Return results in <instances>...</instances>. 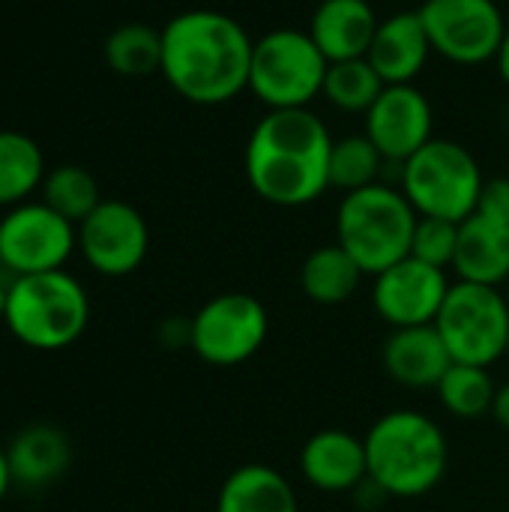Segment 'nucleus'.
I'll list each match as a JSON object with an SVG mask.
<instances>
[{
  "label": "nucleus",
  "instance_id": "obj_1",
  "mask_svg": "<svg viewBox=\"0 0 509 512\" xmlns=\"http://www.w3.org/2000/svg\"><path fill=\"white\" fill-rule=\"evenodd\" d=\"M255 39L216 9H189L162 27V75L195 105H225L249 90Z\"/></svg>",
  "mask_w": 509,
  "mask_h": 512
},
{
  "label": "nucleus",
  "instance_id": "obj_2",
  "mask_svg": "<svg viewBox=\"0 0 509 512\" xmlns=\"http://www.w3.org/2000/svg\"><path fill=\"white\" fill-rule=\"evenodd\" d=\"M333 135L312 108L267 111L243 153V171L258 198L276 207H306L330 189Z\"/></svg>",
  "mask_w": 509,
  "mask_h": 512
},
{
  "label": "nucleus",
  "instance_id": "obj_3",
  "mask_svg": "<svg viewBox=\"0 0 509 512\" xmlns=\"http://www.w3.org/2000/svg\"><path fill=\"white\" fill-rule=\"evenodd\" d=\"M369 480L387 498H423L435 492L450 465L444 429L423 411H390L363 438Z\"/></svg>",
  "mask_w": 509,
  "mask_h": 512
},
{
  "label": "nucleus",
  "instance_id": "obj_4",
  "mask_svg": "<svg viewBox=\"0 0 509 512\" xmlns=\"http://www.w3.org/2000/svg\"><path fill=\"white\" fill-rule=\"evenodd\" d=\"M417 222L420 213L402 189L372 183L342 198L336 213V243L363 267L366 276H378L411 255Z\"/></svg>",
  "mask_w": 509,
  "mask_h": 512
},
{
  "label": "nucleus",
  "instance_id": "obj_5",
  "mask_svg": "<svg viewBox=\"0 0 509 512\" xmlns=\"http://www.w3.org/2000/svg\"><path fill=\"white\" fill-rule=\"evenodd\" d=\"M3 321L21 345L33 351H63L87 330L90 300L84 285L66 270L15 276Z\"/></svg>",
  "mask_w": 509,
  "mask_h": 512
},
{
  "label": "nucleus",
  "instance_id": "obj_6",
  "mask_svg": "<svg viewBox=\"0 0 509 512\" xmlns=\"http://www.w3.org/2000/svg\"><path fill=\"white\" fill-rule=\"evenodd\" d=\"M483 183L471 150L450 138H432L399 165V189L420 216L465 222L477 210Z\"/></svg>",
  "mask_w": 509,
  "mask_h": 512
},
{
  "label": "nucleus",
  "instance_id": "obj_7",
  "mask_svg": "<svg viewBox=\"0 0 509 512\" xmlns=\"http://www.w3.org/2000/svg\"><path fill=\"white\" fill-rule=\"evenodd\" d=\"M330 60L312 42L309 30L279 27L255 39L249 93L267 111L309 108L324 93Z\"/></svg>",
  "mask_w": 509,
  "mask_h": 512
},
{
  "label": "nucleus",
  "instance_id": "obj_8",
  "mask_svg": "<svg viewBox=\"0 0 509 512\" xmlns=\"http://www.w3.org/2000/svg\"><path fill=\"white\" fill-rule=\"evenodd\" d=\"M453 363L489 369L507 357L509 303L501 288L456 282L447 291V300L435 318Z\"/></svg>",
  "mask_w": 509,
  "mask_h": 512
},
{
  "label": "nucleus",
  "instance_id": "obj_9",
  "mask_svg": "<svg viewBox=\"0 0 509 512\" xmlns=\"http://www.w3.org/2000/svg\"><path fill=\"white\" fill-rule=\"evenodd\" d=\"M270 333V315L252 294H219L207 300L192 318V351L219 369L252 360Z\"/></svg>",
  "mask_w": 509,
  "mask_h": 512
},
{
  "label": "nucleus",
  "instance_id": "obj_10",
  "mask_svg": "<svg viewBox=\"0 0 509 512\" xmlns=\"http://www.w3.org/2000/svg\"><path fill=\"white\" fill-rule=\"evenodd\" d=\"M417 12L432 51L459 66L495 60L507 33L504 12L495 0H426Z\"/></svg>",
  "mask_w": 509,
  "mask_h": 512
},
{
  "label": "nucleus",
  "instance_id": "obj_11",
  "mask_svg": "<svg viewBox=\"0 0 509 512\" xmlns=\"http://www.w3.org/2000/svg\"><path fill=\"white\" fill-rule=\"evenodd\" d=\"M78 231L48 204H18L0 219V264L15 276L63 270Z\"/></svg>",
  "mask_w": 509,
  "mask_h": 512
},
{
  "label": "nucleus",
  "instance_id": "obj_12",
  "mask_svg": "<svg viewBox=\"0 0 509 512\" xmlns=\"http://www.w3.org/2000/svg\"><path fill=\"white\" fill-rule=\"evenodd\" d=\"M78 249L84 261L102 276L135 273L150 249L144 216L126 201H102L78 225Z\"/></svg>",
  "mask_w": 509,
  "mask_h": 512
},
{
  "label": "nucleus",
  "instance_id": "obj_13",
  "mask_svg": "<svg viewBox=\"0 0 509 512\" xmlns=\"http://www.w3.org/2000/svg\"><path fill=\"white\" fill-rule=\"evenodd\" d=\"M447 291H450L447 270H438L408 255L375 276L372 306L378 318L387 321L393 330L426 327L435 324L447 300Z\"/></svg>",
  "mask_w": 509,
  "mask_h": 512
},
{
  "label": "nucleus",
  "instance_id": "obj_14",
  "mask_svg": "<svg viewBox=\"0 0 509 512\" xmlns=\"http://www.w3.org/2000/svg\"><path fill=\"white\" fill-rule=\"evenodd\" d=\"M432 105L414 84H390L366 111V135L390 165L408 162L423 150L432 135Z\"/></svg>",
  "mask_w": 509,
  "mask_h": 512
},
{
  "label": "nucleus",
  "instance_id": "obj_15",
  "mask_svg": "<svg viewBox=\"0 0 509 512\" xmlns=\"http://www.w3.org/2000/svg\"><path fill=\"white\" fill-rule=\"evenodd\" d=\"M303 480L324 495L354 492L369 477L363 438L345 429H321L300 450Z\"/></svg>",
  "mask_w": 509,
  "mask_h": 512
},
{
  "label": "nucleus",
  "instance_id": "obj_16",
  "mask_svg": "<svg viewBox=\"0 0 509 512\" xmlns=\"http://www.w3.org/2000/svg\"><path fill=\"white\" fill-rule=\"evenodd\" d=\"M429 54H432V42L420 12L414 9V12H396L378 24L366 60L390 87V84H414Z\"/></svg>",
  "mask_w": 509,
  "mask_h": 512
},
{
  "label": "nucleus",
  "instance_id": "obj_17",
  "mask_svg": "<svg viewBox=\"0 0 509 512\" xmlns=\"http://www.w3.org/2000/svg\"><path fill=\"white\" fill-rule=\"evenodd\" d=\"M381 360L384 372L411 390H435L453 366V357L435 324L393 330L384 342Z\"/></svg>",
  "mask_w": 509,
  "mask_h": 512
},
{
  "label": "nucleus",
  "instance_id": "obj_18",
  "mask_svg": "<svg viewBox=\"0 0 509 512\" xmlns=\"http://www.w3.org/2000/svg\"><path fill=\"white\" fill-rule=\"evenodd\" d=\"M381 18L369 0H321L309 18V36L330 63L369 54Z\"/></svg>",
  "mask_w": 509,
  "mask_h": 512
},
{
  "label": "nucleus",
  "instance_id": "obj_19",
  "mask_svg": "<svg viewBox=\"0 0 509 512\" xmlns=\"http://www.w3.org/2000/svg\"><path fill=\"white\" fill-rule=\"evenodd\" d=\"M453 270L462 282L504 288L509 279V222L474 210L459 225V249Z\"/></svg>",
  "mask_w": 509,
  "mask_h": 512
},
{
  "label": "nucleus",
  "instance_id": "obj_20",
  "mask_svg": "<svg viewBox=\"0 0 509 512\" xmlns=\"http://www.w3.org/2000/svg\"><path fill=\"white\" fill-rule=\"evenodd\" d=\"M69 459V438L54 426H30L6 447L12 483L27 489H42L54 483L69 468Z\"/></svg>",
  "mask_w": 509,
  "mask_h": 512
},
{
  "label": "nucleus",
  "instance_id": "obj_21",
  "mask_svg": "<svg viewBox=\"0 0 509 512\" xmlns=\"http://www.w3.org/2000/svg\"><path fill=\"white\" fill-rule=\"evenodd\" d=\"M216 512H300L297 492L270 465H240L219 489Z\"/></svg>",
  "mask_w": 509,
  "mask_h": 512
},
{
  "label": "nucleus",
  "instance_id": "obj_22",
  "mask_svg": "<svg viewBox=\"0 0 509 512\" xmlns=\"http://www.w3.org/2000/svg\"><path fill=\"white\" fill-rule=\"evenodd\" d=\"M363 276H366L363 267L339 243H333V246L315 249L303 261L300 288L318 306H339V303H348L357 294Z\"/></svg>",
  "mask_w": 509,
  "mask_h": 512
},
{
  "label": "nucleus",
  "instance_id": "obj_23",
  "mask_svg": "<svg viewBox=\"0 0 509 512\" xmlns=\"http://www.w3.org/2000/svg\"><path fill=\"white\" fill-rule=\"evenodd\" d=\"M45 180L39 144L12 129H0V207H18Z\"/></svg>",
  "mask_w": 509,
  "mask_h": 512
},
{
  "label": "nucleus",
  "instance_id": "obj_24",
  "mask_svg": "<svg viewBox=\"0 0 509 512\" xmlns=\"http://www.w3.org/2000/svg\"><path fill=\"white\" fill-rule=\"evenodd\" d=\"M105 63L123 78H144L162 72V30L150 24H120L105 39Z\"/></svg>",
  "mask_w": 509,
  "mask_h": 512
},
{
  "label": "nucleus",
  "instance_id": "obj_25",
  "mask_svg": "<svg viewBox=\"0 0 509 512\" xmlns=\"http://www.w3.org/2000/svg\"><path fill=\"white\" fill-rule=\"evenodd\" d=\"M384 87L387 84L372 69V63L366 57H357V60L330 63L321 96L345 114H363L366 117V111L375 105V99L384 93Z\"/></svg>",
  "mask_w": 509,
  "mask_h": 512
},
{
  "label": "nucleus",
  "instance_id": "obj_26",
  "mask_svg": "<svg viewBox=\"0 0 509 512\" xmlns=\"http://www.w3.org/2000/svg\"><path fill=\"white\" fill-rule=\"evenodd\" d=\"M42 204H48L54 213H60L72 225H81L102 204L99 183L81 165H60L48 171L42 180Z\"/></svg>",
  "mask_w": 509,
  "mask_h": 512
},
{
  "label": "nucleus",
  "instance_id": "obj_27",
  "mask_svg": "<svg viewBox=\"0 0 509 512\" xmlns=\"http://www.w3.org/2000/svg\"><path fill=\"white\" fill-rule=\"evenodd\" d=\"M435 390L441 405L459 420H480L492 414V402L498 393L492 375L483 366H465V363H453Z\"/></svg>",
  "mask_w": 509,
  "mask_h": 512
},
{
  "label": "nucleus",
  "instance_id": "obj_28",
  "mask_svg": "<svg viewBox=\"0 0 509 512\" xmlns=\"http://www.w3.org/2000/svg\"><path fill=\"white\" fill-rule=\"evenodd\" d=\"M387 165L384 153L372 144V138L366 132L360 135H345L339 141H333V153H330V189H342L357 192L366 189L372 183H381V168Z\"/></svg>",
  "mask_w": 509,
  "mask_h": 512
},
{
  "label": "nucleus",
  "instance_id": "obj_29",
  "mask_svg": "<svg viewBox=\"0 0 509 512\" xmlns=\"http://www.w3.org/2000/svg\"><path fill=\"white\" fill-rule=\"evenodd\" d=\"M459 225L462 222L420 216L417 231H414V243H411V255L423 264L438 267V270L453 267L456 249H459Z\"/></svg>",
  "mask_w": 509,
  "mask_h": 512
},
{
  "label": "nucleus",
  "instance_id": "obj_30",
  "mask_svg": "<svg viewBox=\"0 0 509 512\" xmlns=\"http://www.w3.org/2000/svg\"><path fill=\"white\" fill-rule=\"evenodd\" d=\"M477 213H486L492 219L509 222V177H492L483 183Z\"/></svg>",
  "mask_w": 509,
  "mask_h": 512
},
{
  "label": "nucleus",
  "instance_id": "obj_31",
  "mask_svg": "<svg viewBox=\"0 0 509 512\" xmlns=\"http://www.w3.org/2000/svg\"><path fill=\"white\" fill-rule=\"evenodd\" d=\"M492 417H495V423H498L501 429H507L509 432V381L507 384H501V387H498V393H495Z\"/></svg>",
  "mask_w": 509,
  "mask_h": 512
},
{
  "label": "nucleus",
  "instance_id": "obj_32",
  "mask_svg": "<svg viewBox=\"0 0 509 512\" xmlns=\"http://www.w3.org/2000/svg\"><path fill=\"white\" fill-rule=\"evenodd\" d=\"M495 66H498V75H501V81L509 84V24H507V33H504V39H501V48H498V54H495Z\"/></svg>",
  "mask_w": 509,
  "mask_h": 512
},
{
  "label": "nucleus",
  "instance_id": "obj_33",
  "mask_svg": "<svg viewBox=\"0 0 509 512\" xmlns=\"http://www.w3.org/2000/svg\"><path fill=\"white\" fill-rule=\"evenodd\" d=\"M12 486V474H9V462H6V447H0V501Z\"/></svg>",
  "mask_w": 509,
  "mask_h": 512
},
{
  "label": "nucleus",
  "instance_id": "obj_34",
  "mask_svg": "<svg viewBox=\"0 0 509 512\" xmlns=\"http://www.w3.org/2000/svg\"><path fill=\"white\" fill-rule=\"evenodd\" d=\"M6 294H9V288H3V285H0V318L6 315Z\"/></svg>",
  "mask_w": 509,
  "mask_h": 512
},
{
  "label": "nucleus",
  "instance_id": "obj_35",
  "mask_svg": "<svg viewBox=\"0 0 509 512\" xmlns=\"http://www.w3.org/2000/svg\"><path fill=\"white\" fill-rule=\"evenodd\" d=\"M504 297H507V303H509V279H507V285H504Z\"/></svg>",
  "mask_w": 509,
  "mask_h": 512
},
{
  "label": "nucleus",
  "instance_id": "obj_36",
  "mask_svg": "<svg viewBox=\"0 0 509 512\" xmlns=\"http://www.w3.org/2000/svg\"><path fill=\"white\" fill-rule=\"evenodd\" d=\"M507 357H509V342H507Z\"/></svg>",
  "mask_w": 509,
  "mask_h": 512
}]
</instances>
